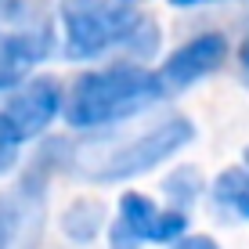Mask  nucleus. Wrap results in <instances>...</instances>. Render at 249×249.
<instances>
[{"label":"nucleus","instance_id":"2","mask_svg":"<svg viewBox=\"0 0 249 249\" xmlns=\"http://www.w3.org/2000/svg\"><path fill=\"white\" fill-rule=\"evenodd\" d=\"M166 98L159 72L141 65H112L101 72H87L69 98V123L72 126H105L126 119L141 108Z\"/></svg>","mask_w":249,"mask_h":249},{"label":"nucleus","instance_id":"10","mask_svg":"<svg viewBox=\"0 0 249 249\" xmlns=\"http://www.w3.org/2000/svg\"><path fill=\"white\" fill-rule=\"evenodd\" d=\"M25 206L18 195H0V249H11L25 224Z\"/></svg>","mask_w":249,"mask_h":249},{"label":"nucleus","instance_id":"1","mask_svg":"<svg viewBox=\"0 0 249 249\" xmlns=\"http://www.w3.org/2000/svg\"><path fill=\"white\" fill-rule=\"evenodd\" d=\"M65 54L94 58L108 47H130L134 54L148 58L159 44L156 22L141 18L119 0H65Z\"/></svg>","mask_w":249,"mask_h":249},{"label":"nucleus","instance_id":"4","mask_svg":"<svg viewBox=\"0 0 249 249\" xmlns=\"http://www.w3.org/2000/svg\"><path fill=\"white\" fill-rule=\"evenodd\" d=\"M7 33L0 36V90L18 83L25 69L44 62L51 54L54 33H51V18L36 0H11L4 7Z\"/></svg>","mask_w":249,"mask_h":249},{"label":"nucleus","instance_id":"8","mask_svg":"<svg viewBox=\"0 0 249 249\" xmlns=\"http://www.w3.org/2000/svg\"><path fill=\"white\" fill-rule=\"evenodd\" d=\"M213 202H217L220 210L249 220V148H246V159L238 162V166L224 170V174L213 181Z\"/></svg>","mask_w":249,"mask_h":249},{"label":"nucleus","instance_id":"3","mask_svg":"<svg viewBox=\"0 0 249 249\" xmlns=\"http://www.w3.org/2000/svg\"><path fill=\"white\" fill-rule=\"evenodd\" d=\"M192 137H195V126L184 116H170L162 123H156L148 134L130 137V141L83 144L76 152V174L87 177V181H126V177H137L144 170L166 162Z\"/></svg>","mask_w":249,"mask_h":249},{"label":"nucleus","instance_id":"9","mask_svg":"<svg viewBox=\"0 0 249 249\" xmlns=\"http://www.w3.org/2000/svg\"><path fill=\"white\" fill-rule=\"evenodd\" d=\"M65 231L76 238V242H90L94 238V231H98L101 224V210H98V202H76L72 210L65 213Z\"/></svg>","mask_w":249,"mask_h":249},{"label":"nucleus","instance_id":"15","mask_svg":"<svg viewBox=\"0 0 249 249\" xmlns=\"http://www.w3.org/2000/svg\"><path fill=\"white\" fill-rule=\"evenodd\" d=\"M238 58H242V69L249 72V36H246V44H242V51H238Z\"/></svg>","mask_w":249,"mask_h":249},{"label":"nucleus","instance_id":"5","mask_svg":"<svg viewBox=\"0 0 249 249\" xmlns=\"http://www.w3.org/2000/svg\"><path fill=\"white\" fill-rule=\"evenodd\" d=\"M188 231V217L181 210H159L148 195L126 192L119 199V217L108 242L112 249H137L141 242H174Z\"/></svg>","mask_w":249,"mask_h":249},{"label":"nucleus","instance_id":"14","mask_svg":"<svg viewBox=\"0 0 249 249\" xmlns=\"http://www.w3.org/2000/svg\"><path fill=\"white\" fill-rule=\"evenodd\" d=\"M174 7H199V4H213V0H170Z\"/></svg>","mask_w":249,"mask_h":249},{"label":"nucleus","instance_id":"12","mask_svg":"<svg viewBox=\"0 0 249 249\" xmlns=\"http://www.w3.org/2000/svg\"><path fill=\"white\" fill-rule=\"evenodd\" d=\"M166 192L174 195V199H181V206L192 202L195 192H199V177H195V170H177V174L166 181Z\"/></svg>","mask_w":249,"mask_h":249},{"label":"nucleus","instance_id":"7","mask_svg":"<svg viewBox=\"0 0 249 249\" xmlns=\"http://www.w3.org/2000/svg\"><path fill=\"white\" fill-rule=\"evenodd\" d=\"M58 108H62V87H58V80L54 76H36V80H29L11 98L7 116L18 126L22 137H36L51 126V119L58 116Z\"/></svg>","mask_w":249,"mask_h":249},{"label":"nucleus","instance_id":"6","mask_svg":"<svg viewBox=\"0 0 249 249\" xmlns=\"http://www.w3.org/2000/svg\"><path fill=\"white\" fill-rule=\"evenodd\" d=\"M224 58H228V40L220 36V33H202V36L188 40L184 47H177L174 54H170V62L162 65L159 80H162V87H166V94L184 90V87H192V83H199L202 76L217 72Z\"/></svg>","mask_w":249,"mask_h":249},{"label":"nucleus","instance_id":"11","mask_svg":"<svg viewBox=\"0 0 249 249\" xmlns=\"http://www.w3.org/2000/svg\"><path fill=\"white\" fill-rule=\"evenodd\" d=\"M18 141H22V134H18V126L11 123V116H0V174L15 166V159H18Z\"/></svg>","mask_w":249,"mask_h":249},{"label":"nucleus","instance_id":"13","mask_svg":"<svg viewBox=\"0 0 249 249\" xmlns=\"http://www.w3.org/2000/svg\"><path fill=\"white\" fill-rule=\"evenodd\" d=\"M174 249H217V242H213V238H206V235H188V238H181Z\"/></svg>","mask_w":249,"mask_h":249}]
</instances>
